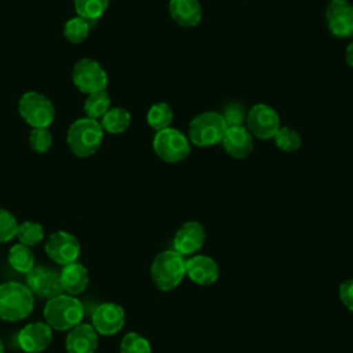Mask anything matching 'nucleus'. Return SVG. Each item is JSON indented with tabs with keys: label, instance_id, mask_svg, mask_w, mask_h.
I'll list each match as a JSON object with an SVG mask.
<instances>
[{
	"label": "nucleus",
	"instance_id": "20",
	"mask_svg": "<svg viewBox=\"0 0 353 353\" xmlns=\"http://www.w3.org/2000/svg\"><path fill=\"white\" fill-rule=\"evenodd\" d=\"M59 276H61L62 288L69 295H79L84 292L90 283L88 270L79 262L65 265Z\"/></svg>",
	"mask_w": 353,
	"mask_h": 353
},
{
	"label": "nucleus",
	"instance_id": "15",
	"mask_svg": "<svg viewBox=\"0 0 353 353\" xmlns=\"http://www.w3.org/2000/svg\"><path fill=\"white\" fill-rule=\"evenodd\" d=\"M52 341V328L44 321L26 324L18 334V345L26 353H40Z\"/></svg>",
	"mask_w": 353,
	"mask_h": 353
},
{
	"label": "nucleus",
	"instance_id": "27",
	"mask_svg": "<svg viewBox=\"0 0 353 353\" xmlns=\"http://www.w3.org/2000/svg\"><path fill=\"white\" fill-rule=\"evenodd\" d=\"M15 237H18L21 244L32 247V245H36V244L43 241L44 229L39 222L25 221V222L18 225V230H17Z\"/></svg>",
	"mask_w": 353,
	"mask_h": 353
},
{
	"label": "nucleus",
	"instance_id": "21",
	"mask_svg": "<svg viewBox=\"0 0 353 353\" xmlns=\"http://www.w3.org/2000/svg\"><path fill=\"white\" fill-rule=\"evenodd\" d=\"M101 127L109 134H121L131 124V114L124 108H110L99 120Z\"/></svg>",
	"mask_w": 353,
	"mask_h": 353
},
{
	"label": "nucleus",
	"instance_id": "26",
	"mask_svg": "<svg viewBox=\"0 0 353 353\" xmlns=\"http://www.w3.org/2000/svg\"><path fill=\"white\" fill-rule=\"evenodd\" d=\"M90 34V22L80 18L73 17L63 25V36L69 43L79 44L83 43Z\"/></svg>",
	"mask_w": 353,
	"mask_h": 353
},
{
	"label": "nucleus",
	"instance_id": "29",
	"mask_svg": "<svg viewBox=\"0 0 353 353\" xmlns=\"http://www.w3.org/2000/svg\"><path fill=\"white\" fill-rule=\"evenodd\" d=\"M120 353H152V346L143 335L131 331L123 336L120 342Z\"/></svg>",
	"mask_w": 353,
	"mask_h": 353
},
{
	"label": "nucleus",
	"instance_id": "25",
	"mask_svg": "<svg viewBox=\"0 0 353 353\" xmlns=\"http://www.w3.org/2000/svg\"><path fill=\"white\" fill-rule=\"evenodd\" d=\"M109 0H74V11L77 17L85 21H97L108 10Z\"/></svg>",
	"mask_w": 353,
	"mask_h": 353
},
{
	"label": "nucleus",
	"instance_id": "10",
	"mask_svg": "<svg viewBox=\"0 0 353 353\" xmlns=\"http://www.w3.org/2000/svg\"><path fill=\"white\" fill-rule=\"evenodd\" d=\"M44 251L52 262L65 266L77 261L80 255V243L72 233L58 230L47 239Z\"/></svg>",
	"mask_w": 353,
	"mask_h": 353
},
{
	"label": "nucleus",
	"instance_id": "2",
	"mask_svg": "<svg viewBox=\"0 0 353 353\" xmlns=\"http://www.w3.org/2000/svg\"><path fill=\"white\" fill-rule=\"evenodd\" d=\"M186 276V258L174 250L159 252L150 265V277L160 291L176 288Z\"/></svg>",
	"mask_w": 353,
	"mask_h": 353
},
{
	"label": "nucleus",
	"instance_id": "16",
	"mask_svg": "<svg viewBox=\"0 0 353 353\" xmlns=\"http://www.w3.org/2000/svg\"><path fill=\"white\" fill-rule=\"evenodd\" d=\"M186 276L199 285H211L219 277V266L211 256L194 254L186 258Z\"/></svg>",
	"mask_w": 353,
	"mask_h": 353
},
{
	"label": "nucleus",
	"instance_id": "14",
	"mask_svg": "<svg viewBox=\"0 0 353 353\" xmlns=\"http://www.w3.org/2000/svg\"><path fill=\"white\" fill-rule=\"evenodd\" d=\"M124 309L113 302L101 303L92 313V327L99 335H114L124 327Z\"/></svg>",
	"mask_w": 353,
	"mask_h": 353
},
{
	"label": "nucleus",
	"instance_id": "35",
	"mask_svg": "<svg viewBox=\"0 0 353 353\" xmlns=\"http://www.w3.org/2000/svg\"><path fill=\"white\" fill-rule=\"evenodd\" d=\"M0 353H4V343L1 341V338H0Z\"/></svg>",
	"mask_w": 353,
	"mask_h": 353
},
{
	"label": "nucleus",
	"instance_id": "12",
	"mask_svg": "<svg viewBox=\"0 0 353 353\" xmlns=\"http://www.w3.org/2000/svg\"><path fill=\"white\" fill-rule=\"evenodd\" d=\"M26 287L33 295L47 299L63 292L59 273L43 265H37L29 273H26Z\"/></svg>",
	"mask_w": 353,
	"mask_h": 353
},
{
	"label": "nucleus",
	"instance_id": "33",
	"mask_svg": "<svg viewBox=\"0 0 353 353\" xmlns=\"http://www.w3.org/2000/svg\"><path fill=\"white\" fill-rule=\"evenodd\" d=\"M338 295H339V299H341L342 305L347 310L353 312V277L341 283L339 290H338Z\"/></svg>",
	"mask_w": 353,
	"mask_h": 353
},
{
	"label": "nucleus",
	"instance_id": "4",
	"mask_svg": "<svg viewBox=\"0 0 353 353\" xmlns=\"http://www.w3.org/2000/svg\"><path fill=\"white\" fill-rule=\"evenodd\" d=\"M34 306L32 291L18 283L7 281L0 284V319L4 321H19L26 319Z\"/></svg>",
	"mask_w": 353,
	"mask_h": 353
},
{
	"label": "nucleus",
	"instance_id": "30",
	"mask_svg": "<svg viewBox=\"0 0 353 353\" xmlns=\"http://www.w3.org/2000/svg\"><path fill=\"white\" fill-rule=\"evenodd\" d=\"M223 121L226 127H236V125H244L247 112L244 106L240 102H229L223 110L221 112Z\"/></svg>",
	"mask_w": 353,
	"mask_h": 353
},
{
	"label": "nucleus",
	"instance_id": "1",
	"mask_svg": "<svg viewBox=\"0 0 353 353\" xmlns=\"http://www.w3.org/2000/svg\"><path fill=\"white\" fill-rule=\"evenodd\" d=\"M103 132L99 120L90 117L77 119L68 128V148L77 157H90L101 148Z\"/></svg>",
	"mask_w": 353,
	"mask_h": 353
},
{
	"label": "nucleus",
	"instance_id": "17",
	"mask_svg": "<svg viewBox=\"0 0 353 353\" xmlns=\"http://www.w3.org/2000/svg\"><path fill=\"white\" fill-rule=\"evenodd\" d=\"M221 143L225 152L233 159H244L252 152L254 137L245 125L228 127Z\"/></svg>",
	"mask_w": 353,
	"mask_h": 353
},
{
	"label": "nucleus",
	"instance_id": "23",
	"mask_svg": "<svg viewBox=\"0 0 353 353\" xmlns=\"http://www.w3.org/2000/svg\"><path fill=\"white\" fill-rule=\"evenodd\" d=\"M174 119V112L171 106L165 102H156L153 103L148 113H146V121L152 130L161 131L171 125Z\"/></svg>",
	"mask_w": 353,
	"mask_h": 353
},
{
	"label": "nucleus",
	"instance_id": "19",
	"mask_svg": "<svg viewBox=\"0 0 353 353\" xmlns=\"http://www.w3.org/2000/svg\"><path fill=\"white\" fill-rule=\"evenodd\" d=\"M170 17L183 28H194L200 23L203 10L199 0H170Z\"/></svg>",
	"mask_w": 353,
	"mask_h": 353
},
{
	"label": "nucleus",
	"instance_id": "18",
	"mask_svg": "<svg viewBox=\"0 0 353 353\" xmlns=\"http://www.w3.org/2000/svg\"><path fill=\"white\" fill-rule=\"evenodd\" d=\"M98 347V334L91 324L80 323L69 330L65 341L66 353H94Z\"/></svg>",
	"mask_w": 353,
	"mask_h": 353
},
{
	"label": "nucleus",
	"instance_id": "8",
	"mask_svg": "<svg viewBox=\"0 0 353 353\" xmlns=\"http://www.w3.org/2000/svg\"><path fill=\"white\" fill-rule=\"evenodd\" d=\"M72 80L76 88L84 94L105 91L108 87V73L99 62L91 58H81L72 70Z\"/></svg>",
	"mask_w": 353,
	"mask_h": 353
},
{
	"label": "nucleus",
	"instance_id": "32",
	"mask_svg": "<svg viewBox=\"0 0 353 353\" xmlns=\"http://www.w3.org/2000/svg\"><path fill=\"white\" fill-rule=\"evenodd\" d=\"M17 218L6 208L0 207V243H7L17 236Z\"/></svg>",
	"mask_w": 353,
	"mask_h": 353
},
{
	"label": "nucleus",
	"instance_id": "31",
	"mask_svg": "<svg viewBox=\"0 0 353 353\" xmlns=\"http://www.w3.org/2000/svg\"><path fill=\"white\" fill-rule=\"evenodd\" d=\"M29 145L36 153H46L52 145V135L48 128H32L29 134Z\"/></svg>",
	"mask_w": 353,
	"mask_h": 353
},
{
	"label": "nucleus",
	"instance_id": "11",
	"mask_svg": "<svg viewBox=\"0 0 353 353\" xmlns=\"http://www.w3.org/2000/svg\"><path fill=\"white\" fill-rule=\"evenodd\" d=\"M330 33L338 39L353 36V4L347 0H330L325 7Z\"/></svg>",
	"mask_w": 353,
	"mask_h": 353
},
{
	"label": "nucleus",
	"instance_id": "22",
	"mask_svg": "<svg viewBox=\"0 0 353 353\" xmlns=\"http://www.w3.org/2000/svg\"><path fill=\"white\" fill-rule=\"evenodd\" d=\"M8 263L19 273H29L34 265V255L30 247L21 243L14 244L8 251Z\"/></svg>",
	"mask_w": 353,
	"mask_h": 353
},
{
	"label": "nucleus",
	"instance_id": "6",
	"mask_svg": "<svg viewBox=\"0 0 353 353\" xmlns=\"http://www.w3.org/2000/svg\"><path fill=\"white\" fill-rule=\"evenodd\" d=\"M19 116L32 128H48L55 119L52 102L41 92L28 91L22 94L18 102Z\"/></svg>",
	"mask_w": 353,
	"mask_h": 353
},
{
	"label": "nucleus",
	"instance_id": "9",
	"mask_svg": "<svg viewBox=\"0 0 353 353\" xmlns=\"http://www.w3.org/2000/svg\"><path fill=\"white\" fill-rule=\"evenodd\" d=\"M280 127L281 124L279 113L266 103H255L247 112L245 128L258 139H273Z\"/></svg>",
	"mask_w": 353,
	"mask_h": 353
},
{
	"label": "nucleus",
	"instance_id": "7",
	"mask_svg": "<svg viewBox=\"0 0 353 353\" xmlns=\"http://www.w3.org/2000/svg\"><path fill=\"white\" fill-rule=\"evenodd\" d=\"M152 146L157 157L168 164L181 163L190 153V141L188 137L172 127L157 131Z\"/></svg>",
	"mask_w": 353,
	"mask_h": 353
},
{
	"label": "nucleus",
	"instance_id": "28",
	"mask_svg": "<svg viewBox=\"0 0 353 353\" xmlns=\"http://www.w3.org/2000/svg\"><path fill=\"white\" fill-rule=\"evenodd\" d=\"M273 141L281 152H287V153L296 152L302 143L299 132L290 127H280L279 131L274 134Z\"/></svg>",
	"mask_w": 353,
	"mask_h": 353
},
{
	"label": "nucleus",
	"instance_id": "34",
	"mask_svg": "<svg viewBox=\"0 0 353 353\" xmlns=\"http://www.w3.org/2000/svg\"><path fill=\"white\" fill-rule=\"evenodd\" d=\"M345 57H346V62L350 68H353V40L350 41V44L346 47V52H345Z\"/></svg>",
	"mask_w": 353,
	"mask_h": 353
},
{
	"label": "nucleus",
	"instance_id": "24",
	"mask_svg": "<svg viewBox=\"0 0 353 353\" xmlns=\"http://www.w3.org/2000/svg\"><path fill=\"white\" fill-rule=\"evenodd\" d=\"M110 105H112V99L105 90V91L88 94L84 101L83 109H84L85 117L101 120V117L112 108Z\"/></svg>",
	"mask_w": 353,
	"mask_h": 353
},
{
	"label": "nucleus",
	"instance_id": "13",
	"mask_svg": "<svg viewBox=\"0 0 353 353\" xmlns=\"http://www.w3.org/2000/svg\"><path fill=\"white\" fill-rule=\"evenodd\" d=\"M205 241V229L197 221L182 223L174 234V251L188 258L201 250Z\"/></svg>",
	"mask_w": 353,
	"mask_h": 353
},
{
	"label": "nucleus",
	"instance_id": "3",
	"mask_svg": "<svg viewBox=\"0 0 353 353\" xmlns=\"http://www.w3.org/2000/svg\"><path fill=\"white\" fill-rule=\"evenodd\" d=\"M43 316L46 323L57 331H69L81 323L84 316L83 303L73 295H57L47 301Z\"/></svg>",
	"mask_w": 353,
	"mask_h": 353
},
{
	"label": "nucleus",
	"instance_id": "5",
	"mask_svg": "<svg viewBox=\"0 0 353 353\" xmlns=\"http://www.w3.org/2000/svg\"><path fill=\"white\" fill-rule=\"evenodd\" d=\"M226 124L219 112L207 110L194 116L188 128V139L190 143L205 148L222 142L226 132Z\"/></svg>",
	"mask_w": 353,
	"mask_h": 353
}]
</instances>
